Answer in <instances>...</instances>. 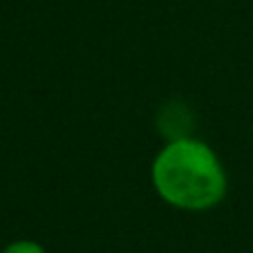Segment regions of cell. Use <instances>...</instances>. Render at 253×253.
I'll return each mask as SVG.
<instances>
[{"label":"cell","mask_w":253,"mask_h":253,"mask_svg":"<svg viewBox=\"0 0 253 253\" xmlns=\"http://www.w3.org/2000/svg\"><path fill=\"white\" fill-rule=\"evenodd\" d=\"M153 186L166 204L182 211H209L226 195V172L220 157L200 139H172L150 168Z\"/></svg>","instance_id":"6da1fadb"},{"label":"cell","mask_w":253,"mask_h":253,"mask_svg":"<svg viewBox=\"0 0 253 253\" xmlns=\"http://www.w3.org/2000/svg\"><path fill=\"white\" fill-rule=\"evenodd\" d=\"M0 253H47L43 249V244L34 242V240H18V242H11L9 247H5Z\"/></svg>","instance_id":"7a4b0ae2"}]
</instances>
